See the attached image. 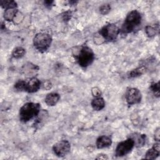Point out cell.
Returning a JSON list of instances; mask_svg holds the SVG:
<instances>
[{
	"instance_id": "1",
	"label": "cell",
	"mask_w": 160,
	"mask_h": 160,
	"mask_svg": "<svg viewBox=\"0 0 160 160\" xmlns=\"http://www.w3.org/2000/svg\"><path fill=\"white\" fill-rule=\"evenodd\" d=\"M142 16L141 13L137 10L130 11L126 16L125 20L120 29V32L128 34L132 32L141 24Z\"/></svg>"
},
{
	"instance_id": "2",
	"label": "cell",
	"mask_w": 160,
	"mask_h": 160,
	"mask_svg": "<svg viewBox=\"0 0 160 160\" xmlns=\"http://www.w3.org/2000/svg\"><path fill=\"white\" fill-rule=\"evenodd\" d=\"M41 111L39 103L28 102L23 104L19 109V119L23 122H27L39 115Z\"/></svg>"
},
{
	"instance_id": "3",
	"label": "cell",
	"mask_w": 160,
	"mask_h": 160,
	"mask_svg": "<svg viewBox=\"0 0 160 160\" xmlns=\"http://www.w3.org/2000/svg\"><path fill=\"white\" fill-rule=\"evenodd\" d=\"M76 58L79 65L83 68H86L92 63L95 55L91 48L88 46H82L76 56Z\"/></svg>"
},
{
	"instance_id": "4",
	"label": "cell",
	"mask_w": 160,
	"mask_h": 160,
	"mask_svg": "<svg viewBox=\"0 0 160 160\" xmlns=\"http://www.w3.org/2000/svg\"><path fill=\"white\" fill-rule=\"evenodd\" d=\"M52 42L51 36L46 32L37 33L33 38L34 48L41 52L46 51Z\"/></svg>"
},
{
	"instance_id": "5",
	"label": "cell",
	"mask_w": 160,
	"mask_h": 160,
	"mask_svg": "<svg viewBox=\"0 0 160 160\" xmlns=\"http://www.w3.org/2000/svg\"><path fill=\"white\" fill-rule=\"evenodd\" d=\"M98 33L106 41L112 42L116 40L120 33V29L116 24L109 23L104 25L101 29H99Z\"/></svg>"
},
{
	"instance_id": "6",
	"label": "cell",
	"mask_w": 160,
	"mask_h": 160,
	"mask_svg": "<svg viewBox=\"0 0 160 160\" xmlns=\"http://www.w3.org/2000/svg\"><path fill=\"white\" fill-rule=\"evenodd\" d=\"M134 146L133 141L128 138L126 140L120 142L118 144L116 149L115 154L117 157H122L129 153Z\"/></svg>"
},
{
	"instance_id": "7",
	"label": "cell",
	"mask_w": 160,
	"mask_h": 160,
	"mask_svg": "<svg viewBox=\"0 0 160 160\" xmlns=\"http://www.w3.org/2000/svg\"><path fill=\"white\" fill-rule=\"evenodd\" d=\"M125 98L128 105L139 104L142 99L141 92L138 88H129L126 91Z\"/></svg>"
},
{
	"instance_id": "8",
	"label": "cell",
	"mask_w": 160,
	"mask_h": 160,
	"mask_svg": "<svg viewBox=\"0 0 160 160\" xmlns=\"http://www.w3.org/2000/svg\"><path fill=\"white\" fill-rule=\"evenodd\" d=\"M71 149L70 142L68 140H61L56 142L52 146L54 153L58 157H64L67 155Z\"/></svg>"
},
{
	"instance_id": "9",
	"label": "cell",
	"mask_w": 160,
	"mask_h": 160,
	"mask_svg": "<svg viewBox=\"0 0 160 160\" xmlns=\"http://www.w3.org/2000/svg\"><path fill=\"white\" fill-rule=\"evenodd\" d=\"M24 91L32 93L38 91L41 86V82L36 77H32L28 81H24Z\"/></svg>"
},
{
	"instance_id": "10",
	"label": "cell",
	"mask_w": 160,
	"mask_h": 160,
	"mask_svg": "<svg viewBox=\"0 0 160 160\" xmlns=\"http://www.w3.org/2000/svg\"><path fill=\"white\" fill-rule=\"evenodd\" d=\"M134 142V146L136 148L142 147L146 141V136L139 132H134L130 134L129 137Z\"/></svg>"
},
{
	"instance_id": "11",
	"label": "cell",
	"mask_w": 160,
	"mask_h": 160,
	"mask_svg": "<svg viewBox=\"0 0 160 160\" xmlns=\"http://www.w3.org/2000/svg\"><path fill=\"white\" fill-rule=\"evenodd\" d=\"M160 154V148L159 143L156 142L153 144L151 148L149 149L145 154L144 158L147 159H156Z\"/></svg>"
},
{
	"instance_id": "12",
	"label": "cell",
	"mask_w": 160,
	"mask_h": 160,
	"mask_svg": "<svg viewBox=\"0 0 160 160\" xmlns=\"http://www.w3.org/2000/svg\"><path fill=\"white\" fill-rule=\"evenodd\" d=\"M112 144L111 139L107 136H99L96 142V145L97 148L102 149L104 148H108Z\"/></svg>"
},
{
	"instance_id": "13",
	"label": "cell",
	"mask_w": 160,
	"mask_h": 160,
	"mask_svg": "<svg viewBox=\"0 0 160 160\" xmlns=\"http://www.w3.org/2000/svg\"><path fill=\"white\" fill-rule=\"evenodd\" d=\"M60 99V95L56 92H51L46 95L44 99L45 103L49 106H55Z\"/></svg>"
},
{
	"instance_id": "14",
	"label": "cell",
	"mask_w": 160,
	"mask_h": 160,
	"mask_svg": "<svg viewBox=\"0 0 160 160\" xmlns=\"http://www.w3.org/2000/svg\"><path fill=\"white\" fill-rule=\"evenodd\" d=\"M91 105L94 110L101 111L105 107V101L101 96L96 97L92 100Z\"/></svg>"
},
{
	"instance_id": "15",
	"label": "cell",
	"mask_w": 160,
	"mask_h": 160,
	"mask_svg": "<svg viewBox=\"0 0 160 160\" xmlns=\"http://www.w3.org/2000/svg\"><path fill=\"white\" fill-rule=\"evenodd\" d=\"M147 71V67L146 66L142 65L134 69H132V71H129L128 73V77L129 78H134L138 77L144 73H145Z\"/></svg>"
},
{
	"instance_id": "16",
	"label": "cell",
	"mask_w": 160,
	"mask_h": 160,
	"mask_svg": "<svg viewBox=\"0 0 160 160\" xmlns=\"http://www.w3.org/2000/svg\"><path fill=\"white\" fill-rule=\"evenodd\" d=\"M18 10L17 8H8L6 9L4 12V18L8 21H11L14 20L18 14Z\"/></svg>"
},
{
	"instance_id": "17",
	"label": "cell",
	"mask_w": 160,
	"mask_h": 160,
	"mask_svg": "<svg viewBox=\"0 0 160 160\" xmlns=\"http://www.w3.org/2000/svg\"><path fill=\"white\" fill-rule=\"evenodd\" d=\"M159 31V25H155V26H151L148 25L146 26L145 28V32L147 36L149 38H152L155 36Z\"/></svg>"
},
{
	"instance_id": "18",
	"label": "cell",
	"mask_w": 160,
	"mask_h": 160,
	"mask_svg": "<svg viewBox=\"0 0 160 160\" xmlns=\"http://www.w3.org/2000/svg\"><path fill=\"white\" fill-rule=\"evenodd\" d=\"M26 54V50L22 47H17L14 49L12 52V56L16 59L22 58Z\"/></svg>"
},
{
	"instance_id": "19",
	"label": "cell",
	"mask_w": 160,
	"mask_h": 160,
	"mask_svg": "<svg viewBox=\"0 0 160 160\" xmlns=\"http://www.w3.org/2000/svg\"><path fill=\"white\" fill-rule=\"evenodd\" d=\"M0 4L2 8H5V9L8 8H17L16 2L11 0H1L0 2Z\"/></svg>"
},
{
	"instance_id": "20",
	"label": "cell",
	"mask_w": 160,
	"mask_h": 160,
	"mask_svg": "<svg viewBox=\"0 0 160 160\" xmlns=\"http://www.w3.org/2000/svg\"><path fill=\"white\" fill-rule=\"evenodd\" d=\"M150 89L156 98H159L160 92H159V81L158 82H151L150 85Z\"/></svg>"
},
{
	"instance_id": "21",
	"label": "cell",
	"mask_w": 160,
	"mask_h": 160,
	"mask_svg": "<svg viewBox=\"0 0 160 160\" xmlns=\"http://www.w3.org/2000/svg\"><path fill=\"white\" fill-rule=\"evenodd\" d=\"M111 11V6L109 4H104L99 7V12L102 15L108 14Z\"/></svg>"
},
{
	"instance_id": "22",
	"label": "cell",
	"mask_w": 160,
	"mask_h": 160,
	"mask_svg": "<svg viewBox=\"0 0 160 160\" xmlns=\"http://www.w3.org/2000/svg\"><path fill=\"white\" fill-rule=\"evenodd\" d=\"M61 15L62 19L64 21H68L70 20L72 17V12L71 11H67L66 12H64Z\"/></svg>"
},
{
	"instance_id": "23",
	"label": "cell",
	"mask_w": 160,
	"mask_h": 160,
	"mask_svg": "<svg viewBox=\"0 0 160 160\" xmlns=\"http://www.w3.org/2000/svg\"><path fill=\"white\" fill-rule=\"evenodd\" d=\"M91 93L94 98L101 96V91L100 89L98 87L92 88L91 89Z\"/></svg>"
},
{
	"instance_id": "24",
	"label": "cell",
	"mask_w": 160,
	"mask_h": 160,
	"mask_svg": "<svg viewBox=\"0 0 160 160\" xmlns=\"http://www.w3.org/2000/svg\"><path fill=\"white\" fill-rule=\"evenodd\" d=\"M42 86H43V88H44L45 89H51V87H52L51 83V82L49 81H45V82L43 83Z\"/></svg>"
},
{
	"instance_id": "25",
	"label": "cell",
	"mask_w": 160,
	"mask_h": 160,
	"mask_svg": "<svg viewBox=\"0 0 160 160\" xmlns=\"http://www.w3.org/2000/svg\"><path fill=\"white\" fill-rule=\"evenodd\" d=\"M159 128H158L156 130H155V132H154V139L157 141H159Z\"/></svg>"
},
{
	"instance_id": "26",
	"label": "cell",
	"mask_w": 160,
	"mask_h": 160,
	"mask_svg": "<svg viewBox=\"0 0 160 160\" xmlns=\"http://www.w3.org/2000/svg\"><path fill=\"white\" fill-rule=\"evenodd\" d=\"M96 159H108V157L107 156L106 154H98V156L96 158Z\"/></svg>"
},
{
	"instance_id": "27",
	"label": "cell",
	"mask_w": 160,
	"mask_h": 160,
	"mask_svg": "<svg viewBox=\"0 0 160 160\" xmlns=\"http://www.w3.org/2000/svg\"><path fill=\"white\" fill-rule=\"evenodd\" d=\"M53 2H54V1H44V4H46V6H48V7H50V6H52Z\"/></svg>"
}]
</instances>
